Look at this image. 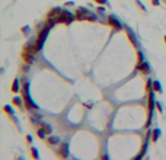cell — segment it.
<instances>
[{"mask_svg": "<svg viewBox=\"0 0 166 160\" xmlns=\"http://www.w3.org/2000/svg\"><path fill=\"white\" fill-rule=\"evenodd\" d=\"M22 93H23V102H25V106H26L28 109H37L38 105H37V103L31 99V96H29V81H25L23 89H22Z\"/></svg>", "mask_w": 166, "mask_h": 160, "instance_id": "obj_1", "label": "cell"}, {"mask_svg": "<svg viewBox=\"0 0 166 160\" xmlns=\"http://www.w3.org/2000/svg\"><path fill=\"white\" fill-rule=\"evenodd\" d=\"M76 18H77V21H89V22H95L98 18H96V15H93L92 12H89L87 9H84V7H80L77 12H76Z\"/></svg>", "mask_w": 166, "mask_h": 160, "instance_id": "obj_2", "label": "cell"}, {"mask_svg": "<svg viewBox=\"0 0 166 160\" xmlns=\"http://www.w3.org/2000/svg\"><path fill=\"white\" fill-rule=\"evenodd\" d=\"M74 18H76V15H73L72 12H69V10H63L61 13H60V16H58V19H57V22H63V23H72L73 21H74Z\"/></svg>", "mask_w": 166, "mask_h": 160, "instance_id": "obj_3", "label": "cell"}, {"mask_svg": "<svg viewBox=\"0 0 166 160\" xmlns=\"http://www.w3.org/2000/svg\"><path fill=\"white\" fill-rule=\"evenodd\" d=\"M155 95L153 92H149V120H147V124L146 127H150V121H152V115H153V108H155Z\"/></svg>", "mask_w": 166, "mask_h": 160, "instance_id": "obj_4", "label": "cell"}, {"mask_svg": "<svg viewBox=\"0 0 166 160\" xmlns=\"http://www.w3.org/2000/svg\"><path fill=\"white\" fill-rule=\"evenodd\" d=\"M108 23L115 29V31H120V29H123V23L120 22V19L115 16V15H109L108 16Z\"/></svg>", "mask_w": 166, "mask_h": 160, "instance_id": "obj_5", "label": "cell"}, {"mask_svg": "<svg viewBox=\"0 0 166 160\" xmlns=\"http://www.w3.org/2000/svg\"><path fill=\"white\" fill-rule=\"evenodd\" d=\"M137 70H138L140 73H143V74H149V73H150V66H149V63L141 61V63H138Z\"/></svg>", "mask_w": 166, "mask_h": 160, "instance_id": "obj_6", "label": "cell"}, {"mask_svg": "<svg viewBox=\"0 0 166 160\" xmlns=\"http://www.w3.org/2000/svg\"><path fill=\"white\" fill-rule=\"evenodd\" d=\"M58 143H60V137L51 135V137L47 138V144H50V146H55V144H58Z\"/></svg>", "mask_w": 166, "mask_h": 160, "instance_id": "obj_7", "label": "cell"}, {"mask_svg": "<svg viewBox=\"0 0 166 160\" xmlns=\"http://www.w3.org/2000/svg\"><path fill=\"white\" fill-rule=\"evenodd\" d=\"M58 156H60V157H67V156H69V153H67V144H66V143L61 146V150L58 152Z\"/></svg>", "mask_w": 166, "mask_h": 160, "instance_id": "obj_8", "label": "cell"}, {"mask_svg": "<svg viewBox=\"0 0 166 160\" xmlns=\"http://www.w3.org/2000/svg\"><path fill=\"white\" fill-rule=\"evenodd\" d=\"M153 90L155 92H162V84L159 80H153Z\"/></svg>", "mask_w": 166, "mask_h": 160, "instance_id": "obj_9", "label": "cell"}, {"mask_svg": "<svg viewBox=\"0 0 166 160\" xmlns=\"http://www.w3.org/2000/svg\"><path fill=\"white\" fill-rule=\"evenodd\" d=\"M159 137H160V130L159 128H156L155 131H153V134H152V141L155 143V141H157L159 140Z\"/></svg>", "mask_w": 166, "mask_h": 160, "instance_id": "obj_10", "label": "cell"}, {"mask_svg": "<svg viewBox=\"0 0 166 160\" xmlns=\"http://www.w3.org/2000/svg\"><path fill=\"white\" fill-rule=\"evenodd\" d=\"M147 140H149V137L146 138V141H144V144H143V147H141V153L137 156V159H141V157L146 154V150H147Z\"/></svg>", "mask_w": 166, "mask_h": 160, "instance_id": "obj_11", "label": "cell"}, {"mask_svg": "<svg viewBox=\"0 0 166 160\" xmlns=\"http://www.w3.org/2000/svg\"><path fill=\"white\" fill-rule=\"evenodd\" d=\"M127 34H128V38H130V40H131V42H133V45H135V47H137V40H135L134 34H133L130 29H127Z\"/></svg>", "mask_w": 166, "mask_h": 160, "instance_id": "obj_12", "label": "cell"}, {"mask_svg": "<svg viewBox=\"0 0 166 160\" xmlns=\"http://www.w3.org/2000/svg\"><path fill=\"white\" fill-rule=\"evenodd\" d=\"M13 103H15L16 106H19L21 109H23V103H22V99H21V98H18V96L13 98Z\"/></svg>", "mask_w": 166, "mask_h": 160, "instance_id": "obj_13", "label": "cell"}, {"mask_svg": "<svg viewBox=\"0 0 166 160\" xmlns=\"http://www.w3.org/2000/svg\"><path fill=\"white\" fill-rule=\"evenodd\" d=\"M21 89H19V80L18 79H15V81H13V84H12V92H19Z\"/></svg>", "mask_w": 166, "mask_h": 160, "instance_id": "obj_14", "label": "cell"}, {"mask_svg": "<svg viewBox=\"0 0 166 160\" xmlns=\"http://www.w3.org/2000/svg\"><path fill=\"white\" fill-rule=\"evenodd\" d=\"M146 90H147V92H152V90H153V81H152V79L147 80V83H146Z\"/></svg>", "mask_w": 166, "mask_h": 160, "instance_id": "obj_15", "label": "cell"}, {"mask_svg": "<svg viewBox=\"0 0 166 160\" xmlns=\"http://www.w3.org/2000/svg\"><path fill=\"white\" fill-rule=\"evenodd\" d=\"M42 128L45 130V132L47 134H51V131H52V128H51V125H48V124H41Z\"/></svg>", "mask_w": 166, "mask_h": 160, "instance_id": "obj_16", "label": "cell"}, {"mask_svg": "<svg viewBox=\"0 0 166 160\" xmlns=\"http://www.w3.org/2000/svg\"><path fill=\"white\" fill-rule=\"evenodd\" d=\"M38 135H40V138H42V140L47 137V132H45L44 128H40V130H38Z\"/></svg>", "mask_w": 166, "mask_h": 160, "instance_id": "obj_17", "label": "cell"}, {"mask_svg": "<svg viewBox=\"0 0 166 160\" xmlns=\"http://www.w3.org/2000/svg\"><path fill=\"white\" fill-rule=\"evenodd\" d=\"M31 154H32V157H35V159H38V157H40V154H38V150H37L35 147H32V149H31Z\"/></svg>", "mask_w": 166, "mask_h": 160, "instance_id": "obj_18", "label": "cell"}, {"mask_svg": "<svg viewBox=\"0 0 166 160\" xmlns=\"http://www.w3.org/2000/svg\"><path fill=\"white\" fill-rule=\"evenodd\" d=\"M4 111H6V112H7L9 115H12V117H13V114H15V112H13V109H12V108H10L9 105H6V106H4Z\"/></svg>", "mask_w": 166, "mask_h": 160, "instance_id": "obj_19", "label": "cell"}, {"mask_svg": "<svg viewBox=\"0 0 166 160\" xmlns=\"http://www.w3.org/2000/svg\"><path fill=\"white\" fill-rule=\"evenodd\" d=\"M137 60H138V63H141V61H144V55H143V52H137Z\"/></svg>", "mask_w": 166, "mask_h": 160, "instance_id": "obj_20", "label": "cell"}, {"mask_svg": "<svg viewBox=\"0 0 166 160\" xmlns=\"http://www.w3.org/2000/svg\"><path fill=\"white\" fill-rule=\"evenodd\" d=\"M29 31H31V28H29V26H25V28H22V32H23V34H29Z\"/></svg>", "mask_w": 166, "mask_h": 160, "instance_id": "obj_21", "label": "cell"}, {"mask_svg": "<svg viewBox=\"0 0 166 160\" xmlns=\"http://www.w3.org/2000/svg\"><path fill=\"white\" fill-rule=\"evenodd\" d=\"M137 4L140 6V9H143V10H146V7H144V4H143V3H140V0H137Z\"/></svg>", "mask_w": 166, "mask_h": 160, "instance_id": "obj_22", "label": "cell"}, {"mask_svg": "<svg viewBox=\"0 0 166 160\" xmlns=\"http://www.w3.org/2000/svg\"><path fill=\"white\" fill-rule=\"evenodd\" d=\"M96 3H99V4H106V0H95Z\"/></svg>", "mask_w": 166, "mask_h": 160, "instance_id": "obj_23", "label": "cell"}, {"mask_svg": "<svg viewBox=\"0 0 166 160\" xmlns=\"http://www.w3.org/2000/svg\"><path fill=\"white\" fill-rule=\"evenodd\" d=\"M98 12H99V13H104V12H105V9H104L102 6H99V7H98Z\"/></svg>", "mask_w": 166, "mask_h": 160, "instance_id": "obj_24", "label": "cell"}, {"mask_svg": "<svg viewBox=\"0 0 166 160\" xmlns=\"http://www.w3.org/2000/svg\"><path fill=\"white\" fill-rule=\"evenodd\" d=\"M156 105H157V109H159V111L162 112V111H163V108H162V105H160L159 102H156Z\"/></svg>", "mask_w": 166, "mask_h": 160, "instance_id": "obj_25", "label": "cell"}, {"mask_svg": "<svg viewBox=\"0 0 166 160\" xmlns=\"http://www.w3.org/2000/svg\"><path fill=\"white\" fill-rule=\"evenodd\" d=\"M26 141L28 143H32V135H26Z\"/></svg>", "mask_w": 166, "mask_h": 160, "instance_id": "obj_26", "label": "cell"}, {"mask_svg": "<svg viewBox=\"0 0 166 160\" xmlns=\"http://www.w3.org/2000/svg\"><path fill=\"white\" fill-rule=\"evenodd\" d=\"M152 3H153L155 6H159V3H160V1H159V0H152Z\"/></svg>", "mask_w": 166, "mask_h": 160, "instance_id": "obj_27", "label": "cell"}, {"mask_svg": "<svg viewBox=\"0 0 166 160\" xmlns=\"http://www.w3.org/2000/svg\"><path fill=\"white\" fill-rule=\"evenodd\" d=\"M165 42H166V35H165Z\"/></svg>", "mask_w": 166, "mask_h": 160, "instance_id": "obj_28", "label": "cell"}]
</instances>
